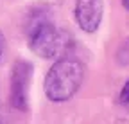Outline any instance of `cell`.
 <instances>
[{
    "label": "cell",
    "instance_id": "cell-2",
    "mask_svg": "<svg viewBox=\"0 0 129 124\" xmlns=\"http://www.w3.org/2000/svg\"><path fill=\"white\" fill-rule=\"evenodd\" d=\"M84 79V65L77 58H61L45 76V95L52 103L68 101L77 94Z\"/></svg>",
    "mask_w": 129,
    "mask_h": 124
},
{
    "label": "cell",
    "instance_id": "cell-6",
    "mask_svg": "<svg viewBox=\"0 0 129 124\" xmlns=\"http://www.w3.org/2000/svg\"><path fill=\"white\" fill-rule=\"evenodd\" d=\"M4 49H6V38H4V34H2V31H0V59H2Z\"/></svg>",
    "mask_w": 129,
    "mask_h": 124
},
{
    "label": "cell",
    "instance_id": "cell-4",
    "mask_svg": "<svg viewBox=\"0 0 129 124\" xmlns=\"http://www.w3.org/2000/svg\"><path fill=\"white\" fill-rule=\"evenodd\" d=\"M102 20V0H75V22L84 33H95Z\"/></svg>",
    "mask_w": 129,
    "mask_h": 124
},
{
    "label": "cell",
    "instance_id": "cell-3",
    "mask_svg": "<svg viewBox=\"0 0 129 124\" xmlns=\"http://www.w3.org/2000/svg\"><path fill=\"white\" fill-rule=\"evenodd\" d=\"M32 74V65L29 61H16L11 72V104L20 112L27 110V90Z\"/></svg>",
    "mask_w": 129,
    "mask_h": 124
},
{
    "label": "cell",
    "instance_id": "cell-5",
    "mask_svg": "<svg viewBox=\"0 0 129 124\" xmlns=\"http://www.w3.org/2000/svg\"><path fill=\"white\" fill-rule=\"evenodd\" d=\"M118 103H120V104H129V79L125 81V85H124L122 90H120Z\"/></svg>",
    "mask_w": 129,
    "mask_h": 124
},
{
    "label": "cell",
    "instance_id": "cell-7",
    "mask_svg": "<svg viewBox=\"0 0 129 124\" xmlns=\"http://www.w3.org/2000/svg\"><path fill=\"white\" fill-rule=\"evenodd\" d=\"M124 2V6H125V9H129V0H122Z\"/></svg>",
    "mask_w": 129,
    "mask_h": 124
},
{
    "label": "cell",
    "instance_id": "cell-1",
    "mask_svg": "<svg viewBox=\"0 0 129 124\" xmlns=\"http://www.w3.org/2000/svg\"><path fill=\"white\" fill-rule=\"evenodd\" d=\"M27 36L29 49L43 59L63 58L74 45L70 33L59 29L47 14L41 13L32 14L30 22L27 23Z\"/></svg>",
    "mask_w": 129,
    "mask_h": 124
}]
</instances>
